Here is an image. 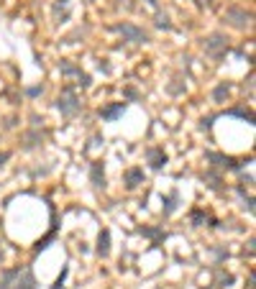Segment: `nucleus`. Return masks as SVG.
Listing matches in <instances>:
<instances>
[{
  "label": "nucleus",
  "instance_id": "obj_1",
  "mask_svg": "<svg viewBox=\"0 0 256 289\" xmlns=\"http://www.w3.org/2000/svg\"><path fill=\"white\" fill-rule=\"evenodd\" d=\"M100 251H108V233L100 236Z\"/></svg>",
  "mask_w": 256,
  "mask_h": 289
}]
</instances>
